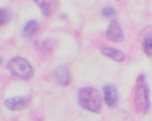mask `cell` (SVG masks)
<instances>
[{
  "instance_id": "10",
  "label": "cell",
  "mask_w": 152,
  "mask_h": 121,
  "mask_svg": "<svg viewBox=\"0 0 152 121\" xmlns=\"http://www.w3.org/2000/svg\"><path fill=\"white\" fill-rule=\"evenodd\" d=\"M38 29H39V24L37 21L31 20L25 25L24 29H23V34L25 37H31L37 32Z\"/></svg>"
},
{
  "instance_id": "4",
  "label": "cell",
  "mask_w": 152,
  "mask_h": 121,
  "mask_svg": "<svg viewBox=\"0 0 152 121\" xmlns=\"http://www.w3.org/2000/svg\"><path fill=\"white\" fill-rule=\"evenodd\" d=\"M30 98L28 96H16L5 99L4 106L10 111H23L29 105Z\"/></svg>"
},
{
  "instance_id": "7",
  "label": "cell",
  "mask_w": 152,
  "mask_h": 121,
  "mask_svg": "<svg viewBox=\"0 0 152 121\" xmlns=\"http://www.w3.org/2000/svg\"><path fill=\"white\" fill-rule=\"evenodd\" d=\"M40 8L45 17H50L56 9V0H33Z\"/></svg>"
},
{
  "instance_id": "11",
  "label": "cell",
  "mask_w": 152,
  "mask_h": 121,
  "mask_svg": "<svg viewBox=\"0 0 152 121\" xmlns=\"http://www.w3.org/2000/svg\"><path fill=\"white\" fill-rule=\"evenodd\" d=\"M143 50H144L145 54L149 57H152V37H148L144 40L143 42Z\"/></svg>"
},
{
  "instance_id": "13",
  "label": "cell",
  "mask_w": 152,
  "mask_h": 121,
  "mask_svg": "<svg viewBox=\"0 0 152 121\" xmlns=\"http://www.w3.org/2000/svg\"><path fill=\"white\" fill-rule=\"evenodd\" d=\"M116 15V10L113 7H104L102 10V16L104 18H112Z\"/></svg>"
},
{
  "instance_id": "2",
  "label": "cell",
  "mask_w": 152,
  "mask_h": 121,
  "mask_svg": "<svg viewBox=\"0 0 152 121\" xmlns=\"http://www.w3.org/2000/svg\"><path fill=\"white\" fill-rule=\"evenodd\" d=\"M6 67L14 77L21 80H28L33 76V69L27 59L23 57H15L10 59Z\"/></svg>"
},
{
  "instance_id": "6",
  "label": "cell",
  "mask_w": 152,
  "mask_h": 121,
  "mask_svg": "<svg viewBox=\"0 0 152 121\" xmlns=\"http://www.w3.org/2000/svg\"><path fill=\"white\" fill-rule=\"evenodd\" d=\"M104 99L109 107H115L118 103V92L113 85H104L102 88Z\"/></svg>"
},
{
  "instance_id": "12",
  "label": "cell",
  "mask_w": 152,
  "mask_h": 121,
  "mask_svg": "<svg viewBox=\"0 0 152 121\" xmlns=\"http://www.w3.org/2000/svg\"><path fill=\"white\" fill-rule=\"evenodd\" d=\"M10 12L5 8H0V26L6 24L10 21Z\"/></svg>"
},
{
  "instance_id": "14",
  "label": "cell",
  "mask_w": 152,
  "mask_h": 121,
  "mask_svg": "<svg viewBox=\"0 0 152 121\" xmlns=\"http://www.w3.org/2000/svg\"><path fill=\"white\" fill-rule=\"evenodd\" d=\"M0 62H1V58H0Z\"/></svg>"
},
{
  "instance_id": "9",
  "label": "cell",
  "mask_w": 152,
  "mask_h": 121,
  "mask_svg": "<svg viewBox=\"0 0 152 121\" xmlns=\"http://www.w3.org/2000/svg\"><path fill=\"white\" fill-rule=\"evenodd\" d=\"M100 52H102V54H104V56L110 57V58H112L113 60L119 61V62H120V61H123L124 58H125V56H124L123 53H122L120 50L115 49V48L104 47V48L100 49Z\"/></svg>"
},
{
  "instance_id": "3",
  "label": "cell",
  "mask_w": 152,
  "mask_h": 121,
  "mask_svg": "<svg viewBox=\"0 0 152 121\" xmlns=\"http://www.w3.org/2000/svg\"><path fill=\"white\" fill-rule=\"evenodd\" d=\"M134 105L137 111L140 114H145L149 110V91L144 77L141 76L138 79L136 86V94H134Z\"/></svg>"
},
{
  "instance_id": "5",
  "label": "cell",
  "mask_w": 152,
  "mask_h": 121,
  "mask_svg": "<svg viewBox=\"0 0 152 121\" xmlns=\"http://www.w3.org/2000/svg\"><path fill=\"white\" fill-rule=\"evenodd\" d=\"M107 39L114 42H122L124 40V34L120 25L116 20H113L110 23L106 32Z\"/></svg>"
},
{
  "instance_id": "8",
  "label": "cell",
  "mask_w": 152,
  "mask_h": 121,
  "mask_svg": "<svg viewBox=\"0 0 152 121\" xmlns=\"http://www.w3.org/2000/svg\"><path fill=\"white\" fill-rule=\"evenodd\" d=\"M54 77L56 79L57 82L61 85H68L70 81V75L68 69L65 66L61 65L58 66L56 69L54 71Z\"/></svg>"
},
{
  "instance_id": "1",
  "label": "cell",
  "mask_w": 152,
  "mask_h": 121,
  "mask_svg": "<svg viewBox=\"0 0 152 121\" xmlns=\"http://www.w3.org/2000/svg\"><path fill=\"white\" fill-rule=\"evenodd\" d=\"M78 103L81 108L93 113H100L102 98L100 92L92 87H83L78 92Z\"/></svg>"
}]
</instances>
